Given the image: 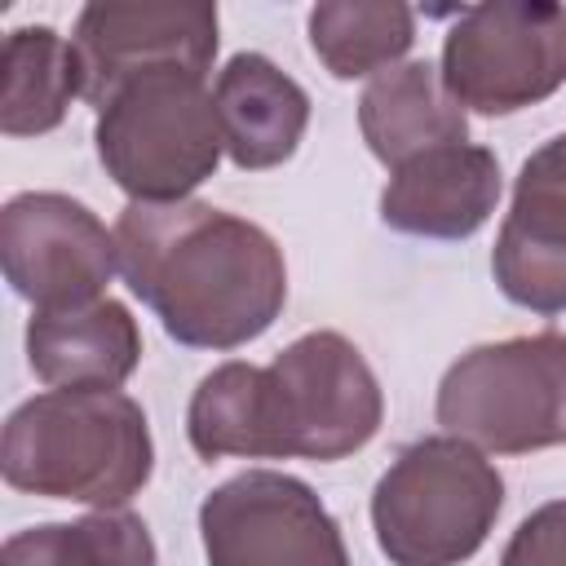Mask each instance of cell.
Segmentation results:
<instances>
[{"mask_svg":"<svg viewBox=\"0 0 566 566\" xmlns=\"http://www.w3.org/2000/svg\"><path fill=\"white\" fill-rule=\"evenodd\" d=\"M438 71L464 111H526L566 84V9L526 0L460 9Z\"/></svg>","mask_w":566,"mask_h":566,"instance_id":"obj_7","label":"cell"},{"mask_svg":"<svg viewBox=\"0 0 566 566\" xmlns=\"http://www.w3.org/2000/svg\"><path fill=\"white\" fill-rule=\"evenodd\" d=\"M208 566H349L345 535L310 482L248 469L199 504Z\"/></svg>","mask_w":566,"mask_h":566,"instance_id":"obj_8","label":"cell"},{"mask_svg":"<svg viewBox=\"0 0 566 566\" xmlns=\"http://www.w3.org/2000/svg\"><path fill=\"white\" fill-rule=\"evenodd\" d=\"M504 509V478L473 442L433 433L398 451L371 491V531L394 566L469 562Z\"/></svg>","mask_w":566,"mask_h":566,"instance_id":"obj_3","label":"cell"},{"mask_svg":"<svg viewBox=\"0 0 566 566\" xmlns=\"http://www.w3.org/2000/svg\"><path fill=\"white\" fill-rule=\"evenodd\" d=\"M305 27L314 57L336 80L389 71L416 44V9L398 0H323Z\"/></svg>","mask_w":566,"mask_h":566,"instance_id":"obj_17","label":"cell"},{"mask_svg":"<svg viewBox=\"0 0 566 566\" xmlns=\"http://www.w3.org/2000/svg\"><path fill=\"white\" fill-rule=\"evenodd\" d=\"M217 4L186 0H97L75 18V57L84 75V102L102 106L119 84L150 71L208 75L217 57Z\"/></svg>","mask_w":566,"mask_h":566,"instance_id":"obj_10","label":"cell"},{"mask_svg":"<svg viewBox=\"0 0 566 566\" xmlns=\"http://www.w3.org/2000/svg\"><path fill=\"white\" fill-rule=\"evenodd\" d=\"M500 292L535 314H566V142L548 137L517 172L513 208L495 234Z\"/></svg>","mask_w":566,"mask_h":566,"instance_id":"obj_11","label":"cell"},{"mask_svg":"<svg viewBox=\"0 0 566 566\" xmlns=\"http://www.w3.org/2000/svg\"><path fill=\"white\" fill-rule=\"evenodd\" d=\"M186 438L199 460H261V367L221 363L212 367L186 411Z\"/></svg>","mask_w":566,"mask_h":566,"instance_id":"obj_19","label":"cell"},{"mask_svg":"<svg viewBox=\"0 0 566 566\" xmlns=\"http://www.w3.org/2000/svg\"><path fill=\"white\" fill-rule=\"evenodd\" d=\"M500 203V159L486 146H438L389 172L380 221L411 239H469Z\"/></svg>","mask_w":566,"mask_h":566,"instance_id":"obj_12","label":"cell"},{"mask_svg":"<svg viewBox=\"0 0 566 566\" xmlns=\"http://www.w3.org/2000/svg\"><path fill=\"white\" fill-rule=\"evenodd\" d=\"M226 155L243 172L279 168L296 155L310 128V97L305 88L279 71L265 53H234L212 88Z\"/></svg>","mask_w":566,"mask_h":566,"instance_id":"obj_14","label":"cell"},{"mask_svg":"<svg viewBox=\"0 0 566 566\" xmlns=\"http://www.w3.org/2000/svg\"><path fill=\"white\" fill-rule=\"evenodd\" d=\"M562 142H566V133H562Z\"/></svg>","mask_w":566,"mask_h":566,"instance_id":"obj_21","label":"cell"},{"mask_svg":"<svg viewBox=\"0 0 566 566\" xmlns=\"http://www.w3.org/2000/svg\"><path fill=\"white\" fill-rule=\"evenodd\" d=\"M0 261L9 287L31 301V314L93 305L119 270L115 234L88 203L57 190H27L4 203Z\"/></svg>","mask_w":566,"mask_h":566,"instance_id":"obj_9","label":"cell"},{"mask_svg":"<svg viewBox=\"0 0 566 566\" xmlns=\"http://www.w3.org/2000/svg\"><path fill=\"white\" fill-rule=\"evenodd\" d=\"M150 526L128 509H97L80 522H44L4 539L0 566H155Z\"/></svg>","mask_w":566,"mask_h":566,"instance_id":"obj_18","label":"cell"},{"mask_svg":"<svg viewBox=\"0 0 566 566\" xmlns=\"http://www.w3.org/2000/svg\"><path fill=\"white\" fill-rule=\"evenodd\" d=\"M203 80L168 66L119 84L97 106V159L133 203H181L217 172L226 137Z\"/></svg>","mask_w":566,"mask_h":566,"instance_id":"obj_4","label":"cell"},{"mask_svg":"<svg viewBox=\"0 0 566 566\" xmlns=\"http://www.w3.org/2000/svg\"><path fill=\"white\" fill-rule=\"evenodd\" d=\"M0 71V128L9 137H40L57 128L71 102L84 97L75 44L53 27H13L4 35Z\"/></svg>","mask_w":566,"mask_h":566,"instance_id":"obj_16","label":"cell"},{"mask_svg":"<svg viewBox=\"0 0 566 566\" xmlns=\"http://www.w3.org/2000/svg\"><path fill=\"white\" fill-rule=\"evenodd\" d=\"M358 128L367 150L394 172L438 146L469 137L464 106L447 93L442 71L429 62H402L380 71L358 97Z\"/></svg>","mask_w":566,"mask_h":566,"instance_id":"obj_15","label":"cell"},{"mask_svg":"<svg viewBox=\"0 0 566 566\" xmlns=\"http://www.w3.org/2000/svg\"><path fill=\"white\" fill-rule=\"evenodd\" d=\"M500 566H566V500H548L522 517Z\"/></svg>","mask_w":566,"mask_h":566,"instance_id":"obj_20","label":"cell"},{"mask_svg":"<svg viewBox=\"0 0 566 566\" xmlns=\"http://www.w3.org/2000/svg\"><path fill=\"white\" fill-rule=\"evenodd\" d=\"M380 420V380L340 332H305L261 367V460H345Z\"/></svg>","mask_w":566,"mask_h":566,"instance_id":"obj_6","label":"cell"},{"mask_svg":"<svg viewBox=\"0 0 566 566\" xmlns=\"http://www.w3.org/2000/svg\"><path fill=\"white\" fill-rule=\"evenodd\" d=\"M438 424L495 455L566 447V332L460 354L438 385Z\"/></svg>","mask_w":566,"mask_h":566,"instance_id":"obj_5","label":"cell"},{"mask_svg":"<svg viewBox=\"0 0 566 566\" xmlns=\"http://www.w3.org/2000/svg\"><path fill=\"white\" fill-rule=\"evenodd\" d=\"M13 491L124 509L155 473V442L142 402L119 389H49L27 398L0 442Z\"/></svg>","mask_w":566,"mask_h":566,"instance_id":"obj_2","label":"cell"},{"mask_svg":"<svg viewBox=\"0 0 566 566\" xmlns=\"http://www.w3.org/2000/svg\"><path fill=\"white\" fill-rule=\"evenodd\" d=\"M115 252L128 292L186 349H239L270 332L287 301L279 243L203 199L128 203Z\"/></svg>","mask_w":566,"mask_h":566,"instance_id":"obj_1","label":"cell"},{"mask_svg":"<svg viewBox=\"0 0 566 566\" xmlns=\"http://www.w3.org/2000/svg\"><path fill=\"white\" fill-rule=\"evenodd\" d=\"M27 363L49 389H119L142 363V332L124 301L31 314Z\"/></svg>","mask_w":566,"mask_h":566,"instance_id":"obj_13","label":"cell"}]
</instances>
